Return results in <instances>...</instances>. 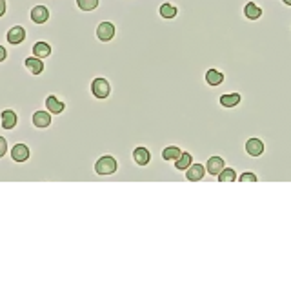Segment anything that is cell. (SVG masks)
<instances>
[{
  "instance_id": "cell-8",
  "label": "cell",
  "mask_w": 291,
  "mask_h": 291,
  "mask_svg": "<svg viewBox=\"0 0 291 291\" xmlns=\"http://www.w3.org/2000/svg\"><path fill=\"white\" fill-rule=\"evenodd\" d=\"M46 109L49 113H55V115H60V113L66 109V104L59 100V98L55 97V95H49V97L46 98Z\"/></svg>"
},
{
  "instance_id": "cell-23",
  "label": "cell",
  "mask_w": 291,
  "mask_h": 291,
  "mask_svg": "<svg viewBox=\"0 0 291 291\" xmlns=\"http://www.w3.org/2000/svg\"><path fill=\"white\" fill-rule=\"evenodd\" d=\"M235 179H237V173H235L233 168H226L224 171L218 175V180H220V182H235Z\"/></svg>"
},
{
  "instance_id": "cell-13",
  "label": "cell",
  "mask_w": 291,
  "mask_h": 291,
  "mask_svg": "<svg viewBox=\"0 0 291 291\" xmlns=\"http://www.w3.org/2000/svg\"><path fill=\"white\" fill-rule=\"evenodd\" d=\"M33 124L37 127H40V129L49 126V124H51V115H49V111H35V115H33Z\"/></svg>"
},
{
  "instance_id": "cell-22",
  "label": "cell",
  "mask_w": 291,
  "mask_h": 291,
  "mask_svg": "<svg viewBox=\"0 0 291 291\" xmlns=\"http://www.w3.org/2000/svg\"><path fill=\"white\" fill-rule=\"evenodd\" d=\"M77 6L82 11H93L98 8V0H77Z\"/></svg>"
},
{
  "instance_id": "cell-5",
  "label": "cell",
  "mask_w": 291,
  "mask_h": 291,
  "mask_svg": "<svg viewBox=\"0 0 291 291\" xmlns=\"http://www.w3.org/2000/svg\"><path fill=\"white\" fill-rule=\"evenodd\" d=\"M11 158L15 162H26L30 158V148L26 144H15L11 150Z\"/></svg>"
},
{
  "instance_id": "cell-12",
  "label": "cell",
  "mask_w": 291,
  "mask_h": 291,
  "mask_svg": "<svg viewBox=\"0 0 291 291\" xmlns=\"http://www.w3.org/2000/svg\"><path fill=\"white\" fill-rule=\"evenodd\" d=\"M2 127L4 129H13L16 126V122H18V117H16L15 111H11V109H6V111H2Z\"/></svg>"
},
{
  "instance_id": "cell-6",
  "label": "cell",
  "mask_w": 291,
  "mask_h": 291,
  "mask_svg": "<svg viewBox=\"0 0 291 291\" xmlns=\"http://www.w3.org/2000/svg\"><path fill=\"white\" fill-rule=\"evenodd\" d=\"M24 38H26V30H24L22 26H13L11 30L8 31V42L9 44H22Z\"/></svg>"
},
{
  "instance_id": "cell-15",
  "label": "cell",
  "mask_w": 291,
  "mask_h": 291,
  "mask_svg": "<svg viewBox=\"0 0 291 291\" xmlns=\"http://www.w3.org/2000/svg\"><path fill=\"white\" fill-rule=\"evenodd\" d=\"M206 82L209 84V86H220V84L224 82V75L218 71V69H208L206 71Z\"/></svg>"
},
{
  "instance_id": "cell-27",
  "label": "cell",
  "mask_w": 291,
  "mask_h": 291,
  "mask_svg": "<svg viewBox=\"0 0 291 291\" xmlns=\"http://www.w3.org/2000/svg\"><path fill=\"white\" fill-rule=\"evenodd\" d=\"M4 60H6V47L0 46V62H4Z\"/></svg>"
},
{
  "instance_id": "cell-18",
  "label": "cell",
  "mask_w": 291,
  "mask_h": 291,
  "mask_svg": "<svg viewBox=\"0 0 291 291\" xmlns=\"http://www.w3.org/2000/svg\"><path fill=\"white\" fill-rule=\"evenodd\" d=\"M33 55L38 57V59H46V57L51 55V46L46 44V42H37L33 46Z\"/></svg>"
},
{
  "instance_id": "cell-17",
  "label": "cell",
  "mask_w": 291,
  "mask_h": 291,
  "mask_svg": "<svg viewBox=\"0 0 291 291\" xmlns=\"http://www.w3.org/2000/svg\"><path fill=\"white\" fill-rule=\"evenodd\" d=\"M218 102H220L222 107H235V106L240 104V95L239 93H226V95L220 97Z\"/></svg>"
},
{
  "instance_id": "cell-14",
  "label": "cell",
  "mask_w": 291,
  "mask_h": 291,
  "mask_svg": "<svg viewBox=\"0 0 291 291\" xmlns=\"http://www.w3.org/2000/svg\"><path fill=\"white\" fill-rule=\"evenodd\" d=\"M133 160L138 166H148L151 160L150 150H146V148H137V150L133 151Z\"/></svg>"
},
{
  "instance_id": "cell-25",
  "label": "cell",
  "mask_w": 291,
  "mask_h": 291,
  "mask_svg": "<svg viewBox=\"0 0 291 291\" xmlns=\"http://www.w3.org/2000/svg\"><path fill=\"white\" fill-rule=\"evenodd\" d=\"M6 151H8V142H6L4 137H0V157H4Z\"/></svg>"
},
{
  "instance_id": "cell-1",
  "label": "cell",
  "mask_w": 291,
  "mask_h": 291,
  "mask_svg": "<svg viewBox=\"0 0 291 291\" xmlns=\"http://www.w3.org/2000/svg\"><path fill=\"white\" fill-rule=\"evenodd\" d=\"M117 168H119V164H117L115 157H111V155H104V157H100L97 160L95 171H97L98 175H113V173L117 171Z\"/></svg>"
},
{
  "instance_id": "cell-9",
  "label": "cell",
  "mask_w": 291,
  "mask_h": 291,
  "mask_svg": "<svg viewBox=\"0 0 291 291\" xmlns=\"http://www.w3.org/2000/svg\"><path fill=\"white\" fill-rule=\"evenodd\" d=\"M246 151L247 155H251V157H260L264 153V142L260 138H249L246 142Z\"/></svg>"
},
{
  "instance_id": "cell-3",
  "label": "cell",
  "mask_w": 291,
  "mask_h": 291,
  "mask_svg": "<svg viewBox=\"0 0 291 291\" xmlns=\"http://www.w3.org/2000/svg\"><path fill=\"white\" fill-rule=\"evenodd\" d=\"M115 33H117V28H115V24H111V22L98 24L97 38L100 40V42H109V40L115 37Z\"/></svg>"
},
{
  "instance_id": "cell-4",
  "label": "cell",
  "mask_w": 291,
  "mask_h": 291,
  "mask_svg": "<svg viewBox=\"0 0 291 291\" xmlns=\"http://www.w3.org/2000/svg\"><path fill=\"white\" fill-rule=\"evenodd\" d=\"M206 169H208L209 175H215V177H218V175H220V173L226 169L224 158H222V157H209L208 158V164H206Z\"/></svg>"
},
{
  "instance_id": "cell-2",
  "label": "cell",
  "mask_w": 291,
  "mask_h": 291,
  "mask_svg": "<svg viewBox=\"0 0 291 291\" xmlns=\"http://www.w3.org/2000/svg\"><path fill=\"white\" fill-rule=\"evenodd\" d=\"M91 93H93V97L104 100V98L109 97V93H111V86H109V82H107L106 78L98 77V78H95V80L91 82Z\"/></svg>"
},
{
  "instance_id": "cell-19",
  "label": "cell",
  "mask_w": 291,
  "mask_h": 291,
  "mask_svg": "<svg viewBox=\"0 0 291 291\" xmlns=\"http://www.w3.org/2000/svg\"><path fill=\"white\" fill-rule=\"evenodd\" d=\"M191 164H193V155H189V153H182L179 160H175V168L180 171H187Z\"/></svg>"
},
{
  "instance_id": "cell-20",
  "label": "cell",
  "mask_w": 291,
  "mask_h": 291,
  "mask_svg": "<svg viewBox=\"0 0 291 291\" xmlns=\"http://www.w3.org/2000/svg\"><path fill=\"white\" fill-rule=\"evenodd\" d=\"M158 11H160V16L162 18H175L177 16V13H179V9L175 8L173 4H168V2H164V4H160V8H158Z\"/></svg>"
},
{
  "instance_id": "cell-24",
  "label": "cell",
  "mask_w": 291,
  "mask_h": 291,
  "mask_svg": "<svg viewBox=\"0 0 291 291\" xmlns=\"http://www.w3.org/2000/svg\"><path fill=\"white\" fill-rule=\"evenodd\" d=\"M240 182H257V175L246 171L244 175H240Z\"/></svg>"
},
{
  "instance_id": "cell-26",
  "label": "cell",
  "mask_w": 291,
  "mask_h": 291,
  "mask_svg": "<svg viewBox=\"0 0 291 291\" xmlns=\"http://www.w3.org/2000/svg\"><path fill=\"white\" fill-rule=\"evenodd\" d=\"M6 15V0H0V16Z\"/></svg>"
},
{
  "instance_id": "cell-21",
  "label": "cell",
  "mask_w": 291,
  "mask_h": 291,
  "mask_svg": "<svg viewBox=\"0 0 291 291\" xmlns=\"http://www.w3.org/2000/svg\"><path fill=\"white\" fill-rule=\"evenodd\" d=\"M180 155H182V151H180V148H177V146H168V148L162 151V158H164V160H179Z\"/></svg>"
},
{
  "instance_id": "cell-10",
  "label": "cell",
  "mask_w": 291,
  "mask_h": 291,
  "mask_svg": "<svg viewBox=\"0 0 291 291\" xmlns=\"http://www.w3.org/2000/svg\"><path fill=\"white\" fill-rule=\"evenodd\" d=\"M24 64L28 67V71L33 73V75H40L44 71V62H42V59H38V57H30V59H26Z\"/></svg>"
},
{
  "instance_id": "cell-7",
  "label": "cell",
  "mask_w": 291,
  "mask_h": 291,
  "mask_svg": "<svg viewBox=\"0 0 291 291\" xmlns=\"http://www.w3.org/2000/svg\"><path fill=\"white\" fill-rule=\"evenodd\" d=\"M49 18V9L46 6H35L31 9V20L35 24H46Z\"/></svg>"
},
{
  "instance_id": "cell-28",
  "label": "cell",
  "mask_w": 291,
  "mask_h": 291,
  "mask_svg": "<svg viewBox=\"0 0 291 291\" xmlns=\"http://www.w3.org/2000/svg\"><path fill=\"white\" fill-rule=\"evenodd\" d=\"M284 4H286V6H291V0H282Z\"/></svg>"
},
{
  "instance_id": "cell-11",
  "label": "cell",
  "mask_w": 291,
  "mask_h": 291,
  "mask_svg": "<svg viewBox=\"0 0 291 291\" xmlns=\"http://www.w3.org/2000/svg\"><path fill=\"white\" fill-rule=\"evenodd\" d=\"M208 171V169H204V166L202 164H191L189 166V169L186 171V179L191 180V182H197V180H202L204 179V173Z\"/></svg>"
},
{
  "instance_id": "cell-16",
  "label": "cell",
  "mask_w": 291,
  "mask_h": 291,
  "mask_svg": "<svg viewBox=\"0 0 291 291\" xmlns=\"http://www.w3.org/2000/svg\"><path fill=\"white\" fill-rule=\"evenodd\" d=\"M244 15H246V18H249V20H259L262 16V9L255 4V2H247L246 6H244Z\"/></svg>"
}]
</instances>
